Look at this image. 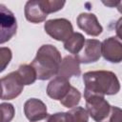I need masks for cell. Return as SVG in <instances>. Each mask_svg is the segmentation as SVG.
Wrapping results in <instances>:
<instances>
[{
	"instance_id": "cell-6",
	"label": "cell",
	"mask_w": 122,
	"mask_h": 122,
	"mask_svg": "<svg viewBox=\"0 0 122 122\" xmlns=\"http://www.w3.org/2000/svg\"><path fill=\"white\" fill-rule=\"evenodd\" d=\"M17 21L14 14L7 9L3 4L0 5V43L10 40V38L16 33Z\"/></svg>"
},
{
	"instance_id": "cell-13",
	"label": "cell",
	"mask_w": 122,
	"mask_h": 122,
	"mask_svg": "<svg viewBox=\"0 0 122 122\" xmlns=\"http://www.w3.org/2000/svg\"><path fill=\"white\" fill-rule=\"evenodd\" d=\"M26 19L33 24H38L46 20L47 14L43 11L39 0H31L28 1L25 5L24 9Z\"/></svg>"
},
{
	"instance_id": "cell-21",
	"label": "cell",
	"mask_w": 122,
	"mask_h": 122,
	"mask_svg": "<svg viewBox=\"0 0 122 122\" xmlns=\"http://www.w3.org/2000/svg\"><path fill=\"white\" fill-rule=\"evenodd\" d=\"M46 122H71V119L69 112H61L50 114L47 117Z\"/></svg>"
},
{
	"instance_id": "cell-5",
	"label": "cell",
	"mask_w": 122,
	"mask_h": 122,
	"mask_svg": "<svg viewBox=\"0 0 122 122\" xmlns=\"http://www.w3.org/2000/svg\"><path fill=\"white\" fill-rule=\"evenodd\" d=\"M24 83L17 71H11L1 78V99L11 100L16 98L24 90Z\"/></svg>"
},
{
	"instance_id": "cell-10",
	"label": "cell",
	"mask_w": 122,
	"mask_h": 122,
	"mask_svg": "<svg viewBox=\"0 0 122 122\" xmlns=\"http://www.w3.org/2000/svg\"><path fill=\"white\" fill-rule=\"evenodd\" d=\"M76 22L79 29L84 30L88 35L98 36L103 31V27L94 13L82 12L78 15Z\"/></svg>"
},
{
	"instance_id": "cell-22",
	"label": "cell",
	"mask_w": 122,
	"mask_h": 122,
	"mask_svg": "<svg viewBox=\"0 0 122 122\" xmlns=\"http://www.w3.org/2000/svg\"><path fill=\"white\" fill-rule=\"evenodd\" d=\"M105 122H122V109L112 106V111Z\"/></svg>"
},
{
	"instance_id": "cell-4",
	"label": "cell",
	"mask_w": 122,
	"mask_h": 122,
	"mask_svg": "<svg viewBox=\"0 0 122 122\" xmlns=\"http://www.w3.org/2000/svg\"><path fill=\"white\" fill-rule=\"evenodd\" d=\"M44 30L51 38L65 42L73 33V27L70 20L66 18H55L47 20L44 24Z\"/></svg>"
},
{
	"instance_id": "cell-17",
	"label": "cell",
	"mask_w": 122,
	"mask_h": 122,
	"mask_svg": "<svg viewBox=\"0 0 122 122\" xmlns=\"http://www.w3.org/2000/svg\"><path fill=\"white\" fill-rule=\"evenodd\" d=\"M39 2L43 11L47 15L62 10L66 4V1L63 0H39Z\"/></svg>"
},
{
	"instance_id": "cell-11",
	"label": "cell",
	"mask_w": 122,
	"mask_h": 122,
	"mask_svg": "<svg viewBox=\"0 0 122 122\" xmlns=\"http://www.w3.org/2000/svg\"><path fill=\"white\" fill-rule=\"evenodd\" d=\"M71 86L69 79L56 76L50 81L47 86V94L53 100H61L71 90Z\"/></svg>"
},
{
	"instance_id": "cell-18",
	"label": "cell",
	"mask_w": 122,
	"mask_h": 122,
	"mask_svg": "<svg viewBox=\"0 0 122 122\" xmlns=\"http://www.w3.org/2000/svg\"><path fill=\"white\" fill-rule=\"evenodd\" d=\"M71 122H88L89 112L83 107H74L69 111Z\"/></svg>"
},
{
	"instance_id": "cell-14",
	"label": "cell",
	"mask_w": 122,
	"mask_h": 122,
	"mask_svg": "<svg viewBox=\"0 0 122 122\" xmlns=\"http://www.w3.org/2000/svg\"><path fill=\"white\" fill-rule=\"evenodd\" d=\"M85 42H86V39L82 33L73 32L72 35L67 41L64 42V48L69 52L76 55L82 51L85 45Z\"/></svg>"
},
{
	"instance_id": "cell-12",
	"label": "cell",
	"mask_w": 122,
	"mask_h": 122,
	"mask_svg": "<svg viewBox=\"0 0 122 122\" xmlns=\"http://www.w3.org/2000/svg\"><path fill=\"white\" fill-rule=\"evenodd\" d=\"M80 74H81L80 63L74 56L67 55L66 57L62 59L57 76H61V77L69 79L72 76L77 77Z\"/></svg>"
},
{
	"instance_id": "cell-9",
	"label": "cell",
	"mask_w": 122,
	"mask_h": 122,
	"mask_svg": "<svg viewBox=\"0 0 122 122\" xmlns=\"http://www.w3.org/2000/svg\"><path fill=\"white\" fill-rule=\"evenodd\" d=\"M24 113L30 122H37L50 115L46 104L38 98H30L24 104Z\"/></svg>"
},
{
	"instance_id": "cell-23",
	"label": "cell",
	"mask_w": 122,
	"mask_h": 122,
	"mask_svg": "<svg viewBox=\"0 0 122 122\" xmlns=\"http://www.w3.org/2000/svg\"><path fill=\"white\" fill-rule=\"evenodd\" d=\"M115 32L116 36L122 40V17H120L115 23Z\"/></svg>"
},
{
	"instance_id": "cell-24",
	"label": "cell",
	"mask_w": 122,
	"mask_h": 122,
	"mask_svg": "<svg viewBox=\"0 0 122 122\" xmlns=\"http://www.w3.org/2000/svg\"><path fill=\"white\" fill-rule=\"evenodd\" d=\"M118 2H119V1H113V0H112V1H102V3H103L105 6H107V7H111V8H112V7H116L117 4H118Z\"/></svg>"
},
{
	"instance_id": "cell-15",
	"label": "cell",
	"mask_w": 122,
	"mask_h": 122,
	"mask_svg": "<svg viewBox=\"0 0 122 122\" xmlns=\"http://www.w3.org/2000/svg\"><path fill=\"white\" fill-rule=\"evenodd\" d=\"M18 75L23 81L24 85H31L37 79V73L34 68L30 64H22L16 70Z\"/></svg>"
},
{
	"instance_id": "cell-20",
	"label": "cell",
	"mask_w": 122,
	"mask_h": 122,
	"mask_svg": "<svg viewBox=\"0 0 122 122\" xmlns=\"http://www.w3.org/2000/svg\"><path fill=\"white\" fill-rule=\"evenodd\" d=\"M0 55H1V70H0V71H5L6 67L10 64L11 57H12V52L10 48L1 47L0 48Z\"/></svg>"
},
{
	"instance_id": "cell-2",
	"label": "cell",
	"mask_w": 122,
	"mask_h": 122,
	"mask_svg": "<svg viewBox=\"0 0 122 122\" xmlns=\"http://www.w3.org/2000/svg\"><path fill=\"white\" fill-rule=\"evenodd\" d=\"M61 62L62 57L58 49L53 45L45 44L38 49L30 65L36 71L37 79L48 80L58 74Z\"/></svg>"
},
{
	"instance_id": "cell-19",
	"label": "cell",
	"mask_w": 122,
	"mask_h": 122,
	"mask_svg": "<svg viewBox=\"0 0 122 122\" xmlns=\"http://www.w3.org/2000/svg\"><path fill=\"white\" fill-rule=\"evenodd\" d=\"M2 119L1 122H10L15 114V110L10 103H1Z\"/></svg>"
},
{
	"instance_id": "cell-25",
	"label": "cell",
	"mask_w": 122,
	"mask_h": 122,
	"mask_svg": "<svg viewBox=\"0 0 122 122\" xmlns=\"http://www.w3.org/2000/svg\"><path fill=\"white\" fill-rule=\"evenodd\" d=\"M116 9H117V10L122 14V1H119V2H118L117 6H116Z\"/></svg>"
},
{
	"instance_id": "cell-3",
	"label": "cell",
	"mask_w": 122,
	"mask_h": 122,
	"mask_svg": "<svg viewBox=\"0 0 122 122\" xmlns=\"http://www.w3.org/2000/svg\"><path fill=\"white\" fill-rule=\"evenodd\" d=\"M84 98L89 115L95 122H105L111 113L112 106L104 95L84 92Z\"/></svg>"
},
{
	"instance_id": "cell-8",
	"label": "cell",
	"mask_w": 122,
	"mask_h": 122,
	"mask_svg": "<svg viewBox=\"0 0 122 122\" xmlns=\"http://www.w3.org/2000/svg\"><path fill=\"white\" fill-rule=\"evenodd\" d=\"M102 56L111 63L122 61V40L117 36H110L102 42Z\"/></svg>"
},
{
	"instance_id": "cell-1",
	"label": "cell",
	"mask_w": 122,
	"mask_h": 122,
	"mask_svg": "<svg viewBox=\"0 0 122 122\" xmlns=\"http://www.w3.org/2000/svg\"><path fill=\"white\" fill-rule=\"evenodd\" d=\"M84 92L100 95H113L120 91V82L111 71H92L83 74Z\"/></svg>"
},
{
	"instance_id": "cell-7",
	"label": "cell",
	"mask_w": 122,
	"mask_h": 122,
	"mask_svg": "<svg viewBox=\"0 0 122 122\" xmlns=\"http://www.w3.org/2000/svg\"><path fill=\"white\" fill-rule=\"evenodd\" d=\"M102 42L97 39H87L82 51L75 55L80 64H90L99 60L102 55Z\"/></svg>"
},
{
	"instance_id": "cell-16",
	"label": "cell",
	"mask_w": 122,
	"mask_h": 122,
	"mask_svg": "<svg viewBox=\"0 0 122 122\" xmlns=\"http://www.w3.org/2000/svg\"><path fill=\"white\" fill-rule=\"evenodd\" d=\"M80 99H81V92L76 88L71 86V90L66 94V96L60 100V103L68 109H72L79 104Z\"/></svg>"
}]
</instances>
